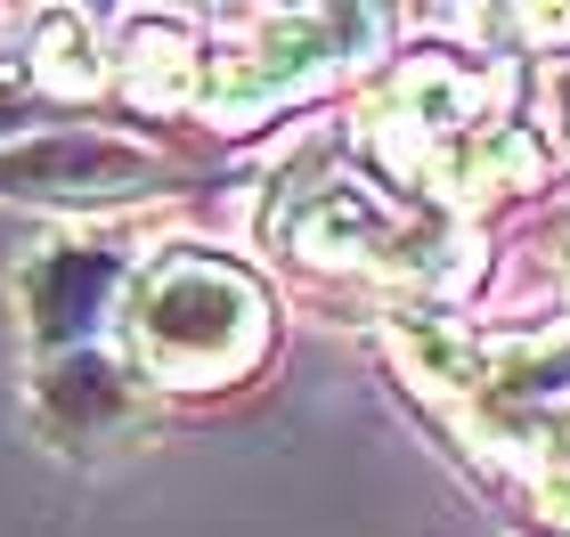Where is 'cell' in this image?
<instances>
[{"label":"cell","mask_w":570,"mask_h":537,"mask_svg":"<svg viewBox=\"0 0 570 537\" xmlns=\"http://www.w3.org/2000/svg\"><path fill=\"white\" fill-rule=\"evenodd\" d=\"M262 335V294L245 277H228L213 261H179L164 269V286L147 294V342L179 375H220L237 367Z\"/></svg>","instance_id":"obj_1"},{"label":"cell","mask_w":570,"mask_h":537,"mask_svg":"<svg viewBox=\"0 0 570 537\" xmlns=\"http://www.w3.org/2000/svg\"><path fill=\"white\" fill-rule=\"evenodd\" d=\"M122 286V261H107V252H58V261H41L33 269V318H41V335H58V342H82L90 326H98V301H107Z\"/></svg>","instance_id":"obj_3"},{"label":"cell","mask_w":570,"mask_h":537,"mask_svg":"<svg viewBox=\"0 0 570 537\" xmlns=\"http://www.w3.org/2000/svg\"><path fill=\"white\" fill-rule=\"evenodd\" d=\"M131 171H139L131 147H107V139H41V147L0 156V188H17V196H82V188H115V179H131Z\"/></svg>","instance_id":"obj_2"}]
</instances>
